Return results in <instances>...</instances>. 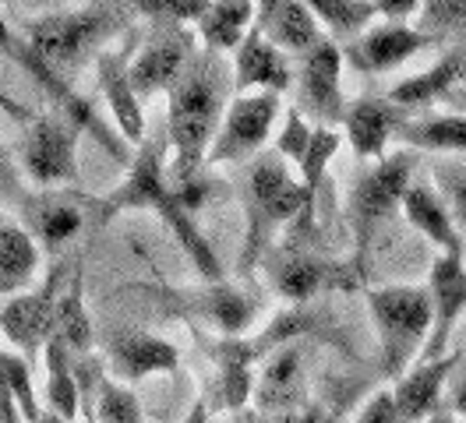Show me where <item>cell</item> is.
<instances>
[{
    "mask_svg": "<svg viewBox=\"0 0 466 423\" xmlns=\"http://www.w3.org/2000/svg\"><path fill=\"white\" fill-rule=\"evenodd\" d=\"M233 99V67L223 54L198 50L187 71L167 92V173L177 197L195 212L202 205V169L219 131V120Z\"/></svg>",
    "mask_w": 466,
    "mask_h": 423,
    "instance_id": "6da1fadb",
    "label": "cell"
},
{
    "mask_svg": "<svg viewBox=\"0 0 466 423\" xmlns=\"http://www.w3.org/2000/svg\"><path fill=\"white\" fill-rule=\"evenodd\" d=\"M124 212H152L163 226L174 233L180 251L187 254L191 268L202 282H223V261L205 240V233L195 223V212L177 197L170 173H167V135H146V141L135 148L124 180L106 197L96 201V223H110Z\"/></svg>",
    "mask_w": 466,
    "mask_h": 423,
    "instance_id": "7a4b0ae2",
    "label": "cell"
},
{
    "mask_svg": "<svg viewBox=\"0 0 466 423\" xmlns=\"http://www.w3.org/2000/svg\"><path fill=\"white\" fill-rule=\"evenodd\" d=\"M127 25V11H116L106 4H82L46 11L22 25V35L29 43L35 64L54 78L71 85L78 71L96 64L99 54L110 50L116 35Z\"/></svg>",
    "mask_w": 466,
    "mask_h": 423,
    "instance_id": "3957f363",
    "label": "cell"
},
{
    "mask_svg": "<svg viewBox=\"0 0 466 423\" xmlns=\"http://www.w3.org/2000/svg\"><path fill=\"white\" fill-rule=\"evenodd\" d=\"M244 251H240V272H251L262 265L265 251L276 240V229L308 219V195L300 176H293L290 163H283L276 152L255 156L248 166L244 184Z\"/></svg>",
    "mask_w": 466,
    "mask_h": 423,
    "instance_id": "277c9868",
    "label": "cell"
},
{
    "mask_svg": "<svg viewBox=\"0 0 466 423\" xmlns=\"http://www.w3.org/2000/svg\"><path fill=\"white\" fill-rule=\"evenodd\" d=\"M364 304H368L375 336H379L381 374L389 381H396L428 349L431 325H435L431 293H428V286L392 282V286L364 289Z\"/></svg>",
    "mask_w": 466,
    "mask_h": 423,
    "instance_id": "5b68a950",
    "label": "cell"
},
{
    "mask_svg": "<svg viewBox=\"0 0 466 423\" xmlns=\"http://www.w3.org/2000/svg\"><path fill=\"white\" fill-rule=\"evenodd\" d=\"M417 173V152L413 148H396L381 156L379 163H368L364 173H357L353 187L347 195V223L353 229V272L364 276V265L375 247V233L381 223L403 205V195L413 184Z\"/></svg>",
    "mask_w": 466,
    "mask_h": 423,
    "instance_id": "8992f818",
    "label": "cell"
},
{
    "mask_svg": "<svg viewBox=\"0 0 466 423\" xmlns=\"http://www.w3.org/2000/svg\"><path fill=\"white\" fill-rule=\"evenodd\" d=\"M78 138H82V127L57 106L25 120L18 166L32 187L50 191V187L78 184Z\"/></svg>",
    "mask_w": 466,
    "mask_h": 423,
    "instance_id": "52a82bcc",
    "label": "cell"
},
{
    "mask_svg": "<svg viewBox=\"0 0 466 423\" xmlns=\"http://www.w3.org/2000/svg\"><path fill=\"white\" fill-rule=\"evenodd\" d=\"M279 116H283L279 92H233L205 163L208 166L251 163L255 156H262L268 138L276 135Z\"/></svg>",
    "mask_w": 466,
    "mask_h": 423,
    "instance_id": "ba28073f",
    "label": "cell"
},
{
    "mask_svg": "<svg viewBox=\"0 0 466 423\" xmlns=\"http://www.w3.org/2000/svg\"><path fill=\"white\" fill-rule=\"evenodd\" d=\"M343 46L325 39L293 67V106L319 127H339L347 113L343 96Z\"/></svg>",
    "mask_w": 466,
    "mask_h": 423,
    "instance_id": "9c48e42d",
    "label": "cell"
},
{
    "mask_svg": "<svg viewBox=\"0 0 466 423\" xmlns=\"http://www.w3.org/2000/svg\"><path fill=\"white\" fill-rule=\"evenodd\" d=\"M67 272H71L67 265H57L39 286L7 297L0 307V342L7 349L22 353L29 364L32 357H39L46 349V342L54 338V314H57V297Z\"/></svg>",
    "mask_w": 466,
    "mask_h": 423,
    "instance_id": "30bf717a",
    "label": "cell"
},
{
    "mask_svg": "<svg viewBox=\"0 0 466 423\" xmlns=\"http://www.w3.org/2000/svg\"><path fill=\"white\" fill-rule=\"evenodd\" d=\"M18 216L32 233V240L39 244V251L60 254L67 244L78 240L86 223H96V201L75 195V187H50V191L32 187L18 205Z\"/></svg>",
    "mask_w": 466,
    "mask_h": 423,
    "instance_id": "8fae6325",
    "label": "cell"
},
{
    "mask_svg": "<svg viewBox=\"0 0 466 423\" xmlns=\"http://www.w3.org/2000/svg\"><path fill=\"white\" fill-rule=\"evenodd\" d=\"M198 50H202L198 35L187 25H152L146 43L138 46V54H131L127 64L138 99L146 103L156 96H167Z\"/></svg>",
    "mask_w": 466,
    "mask_h": 423,
    "instance_id": "7c38bea8",
    "label": "cell"
},
{
    "mask_svg": "<svg viewBox=\"0 0 466 423\" xmlns=\"http://www.w3.org/2000/svg\"><path fill=\"white\" fill-rule=\"evenodd\" d=\"M268 286L287 297L293 304H304L311 297H319L325 289H353L360 286V276L353 272V265H332L321 261L315 254L300 251V247H268L262 257Z\"/></svg>",
    "mask_w": 466,
    "mask_h": 423,
    "instance_id": "4fadbf2b",
    "label": "cell"
},
{
    "mask_svg": "<svg viewBox=\"0 0 466 423\" xmlns=\"http://www.w3.org/2000/svg\"><path fill=\"white\" fill-rule=\"evenodd\" d=\"M428 46H435V39L428 32L407 22H381V25L364 28L357 39H350L343 46V56L353 71L360 75H389L396 67L410 64L417 54H424Z\"/></svg>",
    "mask_w": 466,
    "mask_h": 423,
    "instance_id": "5bb4252c",
    "label": "cell"
},
{
    "mask_svg": "<svg viewBox=\"0 0 466 423\" xmlns=\"http://www.w3.org/2000/svg\"><path fill=\"white\" fill-rule=\"evenodd\" d=\"M466 360V349H449L441 357H424L403 370L392 381V402H396V420L400 423H420L431 413L441 409V395L449 388L456 367Z\"/></svg>",
    "mask_w": 466,
    "mask_h": 423,
    "instance_id": "9a60e30c",
    "label": "cell"
},
{
    "mask_svg": "<svg viewBox=\"0 0 466 423\" xmlns=\"http://www.w3.org/2000/svg\"><path fill=\"white\" fill-rule=\"evenodd\" d=\"M304 395H308V360L297 346L283 342L272 349V357L258 370L255 406L262 417L293 420L304 413Z\"/></svg>",
    "mask_w": 466,
    "mask_h": 423,
    "instance_id": "2e32d148",
    "label": "cell"
},
{
    "mask_svg": "<svg viewBox=\"0 0 466 423\" xmlns=\"http://www.w3.org/2000/svg\"><path fill=\"white\" fill-rule=\"evenodd\" d=\"M106 370L110 378H116L120 385H138L146 378L156 374H174L180 367V349H177L170 338L152 336V332H138V328H127V332H114L106 338Z\"/></svg>",
    "mask_w": 466,
    "mask_h": 423,
    "instance_id": "e0dca14e",
    "label": "cell"
},
{
    "mask_svg": "<svg viewBox=\"0 0 466 423\" xmlns=\"http://www.w3.org/2000/svg\"><path fill=\"white\" fill-rule=\"evenodd\" d=\"M410 113H403L389 96H360L350 99L343 113V138L353 148L357 159L364 163H379L381 156H389V148L396 145V135L403 127Z\"/></svg>",
    "mask_w": 466,
    "mask_h": 423,
    "instance_id": "ac0fdd59",
    "label": "cell"
},
{
    "mask_svg": "<svg viewBox=\"0 0 466 423\" xmlns=\"http://www.w3.org/2000/svg\"><path fill=\"white\" fill-rule=\"evenodd\" d=\"M131 46H120V50H106L99 54V60L92 64L96 67V85H99V96L110 110V120H114L116 135L127 141V145H142L148 135L146 127V110H142V99L131 85Z\"/></svg>",
    "mask_w": 466,
    "mask_h": 423,
    "instance_id": "d6986e66",
    "label": "cell"
},
{
    "mask_svg": "<svg viewBox=\"0 0 466 423\" xmlns=\"http://www.w3.org/2000/svg\"><path fill=\"white\" fill-rule=\"evenodd\" d=\"M233 92H279L293 88V56H287L255 25L233 50Z\"/></svg>",
    "mask_w": 466,
    "mask_h": 423,
    "instance_id": "ffe728a7",
    "label": "cell"
},
{
    "mask_svg": "<svg viewBox=\"0 0 466 423\" xmlns=\"http://www.w3.org/2000/svg\"><path fill=\"white\" fill-rule=\"evenodd\" d=\"M428 293H431L435 325H431L424 357H441V353H449V338L456 332L460 317L466 314V265L460 254H435L431 276H428Z\"/></svg>",
    "mask_w": 466,
    "mask_h": 423,
    "instance_id": "44dd1931",
    "label": "cell"
},
{
    "mask_svg": "<svg viewBox=\"0 0 466 423\" xmlns=\"http://www.w3.org/2000/svg\"><path fill=\"white\" fill-rule=\"evenodd\" d=\"M400 212L407 216V223L438 254H460L463 257V229L456 226V219H452V212H449V205H445V197H441V191H438L435 184L413 176V184H410L407 195H403Z\"/></svg>",
    "mask_w": 466,
    "mask_h": 423,
    "instance_id": "7402d4cb",
    "label": "cell"
},
{
    "mask_svg": "<svg viewBox=\"0 0 466 423\" xmlns=\"http://www.w3.org/2000/svg\"><path fill=\"white\" fill-rule=\"evenodd\" d=\"M466 75V50H449V54L435 60L428 71H417L403 82H396L389 88V99L403 113H424L435 103H449V96L456 92V85L463 82Z\"/></svg>",
    "mask_w": 466,
    "mask_h": 423,
    "instance_id": "603a6c76",
    "label": "cell"
},
{
    "mask_svg": "<svg viewBox=\"0 0 466 423\" xmlns=\"http://www.w3.org/2000/svg\"><path fill=\"white\" fill-rule=\"evenodd\" d=\"M212 349H216L212 353L216 357V395L230 413H237L255 398L258 342L244 336H223Z\"/></svg>",
    "mask_w": 466,
    "mask_h": 423,
    "instance_id": "cb8c5ba5",
    "label": "cell"
},
{
    "mask_svg": "<svg viewBox=\"0 0 466 423\" xmlns=\"http://www.w3.org/2000/svg\"><path fill=\"white\" fill-rule=\"evenodd\" d=\"M187 307L195 317H202L205 325H212L219 336H248L251 325L258 321L262 304L255 297H248L244 289H237L230 282H205L202 293L187 297Z\"/></svg>",
    "mask_w": 466,
    "mask_h": 423,
    "instance_id": "d4e9b609",
    "label": "cell"
},
{
    "mask_svg": "<svg viewBox=\"0 0 466 423\" xmlns=\"http://www.w3.org/2000/svg\"><path fill=\"white\" fill-rule=\"evenodd\" d=\"M258 28L293 60L311 54L319 43L329 39L304 0H276L272 7H265L262 15H258Z\"/></svg>",
    "mask_w": 466,
    "mask_h": 423,
    "instance_id": "484cf974",
    "label": "cell"
},
{
    "mask_svg": "<svg viewBox=\"0 0 466 423\" xmlns=\"http://www.w3.org/2000/svg\"><path fill=\"white\" fill-rule=\"evenodd\" d=\"M255 25H258V0H212V7L195 25V35L202 50L227 56L244 43V35Z\"/></svg>",
    "mask_w": 466,
    "mask_h": 423,
    "instance_id": "4316f807",
    "label": "cell"
},
{
    "mask_svg": "<svg viewBox=\"0 0 466 423\" xmlns=\"http://www.w3.org/2000/svg\"><path fill=\"white\" fill-rule=\"evenodd\" d=\"M396 141L413 152L466 156V113H413L403 120Z\"/></svg>",
    "mask_w": 466,
    "mask_h": 423,
    "instance_id": "83f0119b",
    "label": "cell"
},
{
    "mask_svg": "<svg viewBox=\"0 0 466 423\" xmlns=\"http://www.w3.org/2000/svg\"><path fill=\"white\" fill-rule=\"evenodd\" d=\"M43 251L22 223H0V297H15L32 289L39 276Z\"/></svg>",
    "mask_w": 466,
    "mask_h": 423,
    "instance_id": "f1b7e54d",
    "label": "cell"
},
{
    "mask_svg": "<svg viewBox=\"0 0 466 423\" xmlns=\"http://www.w3.org/2000/svg\"><path fill=\"white\" fill-rule=\"evenodd\" d=\"M54 338H60L71 357H86L96 346V332H92V317L86 307V279L82 268L67 272V279L60 286L57 314H54Z\"/></svg>",
    "mask_w": 466,
    "mask_h": 423,
    "instance_id": "f546056e",
    "label": "cell"
},
{
    "mask_svg": "<svg viewBox=\"0 0 466 423\" xmlns=\"http://www.w3.org/2000/svg\"><path fill=\"white\" fill-rule=\"evenodd\" d=\"M43 367H46V381H43V402H46V409L60 413L64 420L78 423L82 395H78V378H75V357H71V349L60 338L46 342Z\"/></svg>",
    "mask_w": 466,
    "mask_h": 423,
    "instance_id": "4dcf8cb0",
    "label": "cell"
},
{
    "mask_svg": "<svg viewBox=\"0 0 466 423\" xmlns=\"http://www.w3.org/2000/svg\"><path fill=\"white\" fill-rule=\"evenodd\" d=\"M304 4L319 18L325 35L332 43H343V46L350 39H357L364 28L375 25V18H379L375 0H304Z\"/></svg>",
    "mask_w": 466,
    "mask_h": 423,
    "instance_id": "1f68e13d",
    "label": "cell"
},
{
    "mask_svg": "<svg viewBox=\"0 0 466 423\" xmlns=\"http://www.w3.org/2000/svg\"><path fill=\"white\" fill-rule=\"evenodd\" d=\"M88 423H146V413L131 385H120L116 378H103Z\"/></svg>",
    "mask_w": 466,
    "mask_h": 423,
    "instance_id": "d6a6232c",
    "label": "cell"
},
{
    "mask_svg": "<svg viewBox=\"0 0 466 423\" xmlns=\"http://www.w3.org/2000/svg\"><path fill=\"white\" fill-rule=\"evenodd\" d=\"M124 11H135L152 25H187L195 28L198 18L212 7V0H120Z\"/></svg>",
    "mask_w": 466,
    "mask_h": 423,
    "instance_id": "836d02e7",
    "label": "cell"
},
{
    "mask_svg": "<svg viewBox=\"0 0 466 423\" xmlns=\"http://www.w3.org/2000/svg\"><path fill=\"white\" fill-rule=\"evenodd\" d=\"M0 346H4V342H0ZM4 370H7V385H11V392H15V402H18V409H22V420L35 423L43 417L46 402L39 398V388H35V381H32V364L22 353H15V349L4 346Z\"/></svg>",
    "mask_w": 466,
    "mask_h": 423,
    "instance_id": "e575fe53",
    "label": "cell"
},
{
    "mask_svg": "<svg viewBox=\"0 0 466 423\" xmlns=\"http://www.w3.org/2000/svg\"><path fill=\"white\" fill-rule=\"evenodd\" d=\"M417 28L428 32L435 43L466 35V0H420Z\"/></svg>",
    "mask_w": 466,
    "mask_h": 423,
    "instance_id": "d590c367",
    "label": "cell"
},
{
    "mask_svg": "<svg viewBox=\"0 0 466 423\" xmlns=\"http://www.w3.org/2000/svg\"><path fill=\"white\" fill-rule=\"evenodd\" d=\"M315 127L319 124H311L297 106L283 110V116H279V135H276V156L297 169L300 159H304V152H308V145H311V138H315Z\"/></svg>",
    "mask_w": 466,
    "mask_h": 423,
    "instance_id": "8d00e7d4",
    "label": "cell"
},
{
    "mask_svg": "<svg viewBox=\"0 0 466 423\" xmlns=\"http://www.w3.org/2000/svg\"><path fill=\"white\" fill-rule=\"evenodd\" d=\"M431 180H435V187L445 197L456 226L466 233V163L463 159H441L431 169Z\"/></svg>",
    "mask_w": 466,
    "mask_h": 423,
    "instance_id": "74e56055",
    "label": "cell"
},
{
    "mask_svg": "<svg viewBox=\"0 0 466 423\" xmlns=\"http://www.w3.org/2000/svg\"><path fill=\"white\" fill-rule=\"evenodd\" d=\"M29 187H22V166L15 163V156L7 152V145L0 141V205L4 208H18Z\"/></svg>",
    "mask_w": 466,
    "mask_h": 423,
    "instance_id": "f35d334b",
    "label": "cell"
},
{
    "mask_svg": "<svg viewBox=\"0 0 466 423\" xmlns=\"http://www.w3.org/2000/svg\"><path fill=\"white\" fill-rule=\"evenodd\" d=\"M353 423H400L396 420V402H392V388H379L371 395L360 413L353 417Z\"/></svg>",
    "mask_w": 466,
    "mask_h": 423,
    "instance_id": "ab89813d",
    "label": "cell"
},
{
    "mask_svg": "<svg viewBox=\"0 0 466 423\" xmlns=\"http://www.w3.org/2000/svg\"><path fill=\"white\" fill-rule=\"evenodd\" d=\"M375 11L385 22H407L420 11V0H375Z\"/></svg>",
    "mask_w": 466,
    "mask_h": 423,
    "instance_id": "60d3db41",
    "label": "cell"
},
{
    "mask_svg": "<svg viewBox=\"0 0 466 423\" xmlns=\"http://www.w3.org/2000/svg\"><path fill=\"white\" fill-rule=\"evenodd\" d=\"M449 402H452V417H466V360L456 367L449 381Z\"/></svg>",
    "mask_w": 466,
    "mask_h": 423,
    "instance_id": "b9f144b4",
    "label": "cell"
},
{
    "mask_svg": "<svg viewBox=\"0 0 466 423\" xmlns=\"http://www.w3.org/2000/svg\"><path fill=\"white\" fill-rule=\"evenodd\" d=\"M0 110L7 113V116H15V120H29V116H32V113L25 110V106H18V103H15V99H11L4 88H0Z\"/></svg>",
    "mask_w": 466,
    "mask_h": 423,
    "instance_id": "7bdbcfd3",
    "label": "cell"
},
{
    "mask_svg": "<svg viewBox=\"0 0 466 423\" xmlns=\"http://www.w3.org/2000/svg\"><path fill=\"white\" fill-rule=\"evenodd\" d=\"M449 103H452V110L456 113H466V75H463V82L456 85V92L449 96Z\"/></svg>",
    "mask_w": 466,
    "mask_h": 423,
    "instance_id": "ee69618b",
    "label": "cell"
},
{
    "mask_svg": "<svg viewBox=\"0 0 466 423\" xmlns=\"http://www.w3.org/2000/svg\"><path fill=\"white\" fill-rule=\"evenodd\" d=\"M35 423H71V420H64V417H60V413H54V409H43V417H39Z\"/></svg>",
    "mask_w": 466,
    "mask_h": 423,
    "instance_id": "f6af8a7d",
    "label": "cell"
},
{
    "mask_svg": "<svg viewBox=\"0 0 466 423\" xmlns=\"http://www.w3.org/2000/svg\"><path fill=\"white\" fill-rule=\"evenodd\" d=\"M420 423H456V420H452V413H445V409H438V413H431L428 420H420Z\"/></svg>",
    "mask_w": 466,
    "mask_h": 423,
    "instance_id": "bcb514c9",
    "label": "cell"
},
{
    "mask_svg": "<svg viewBox=\"0 0 466 423\" xmlns=\"http://www.w3.org/2000/svg\"><path fill=\"white\" fill-rule=\"evenodd\" d=\"M272 4H276V0H258V15H262L265 7H272Z\"/></svg>",
    "mask_w": 466,
    "mask_h": 423,
    "instance_id": "7dc6e473",
    "label": "cell"
},
{
    "mask_svg": "<svg viewBox=\"0 0 466 423\" xmlns=\"http://www.w3.org/2000/svg\"><path fill=\"white\" fill-rule=\"evenodd\" d=\"M0 223H7V212H4V205H0Z\"/></svg>",
    "mask_w": 466,
    "mask_h": 423,
    "instance_id": "c3c4849f",
    "label": "cell"
},
{
    "mask_svg": "<svg viewBox=\"0 0 466 423\" xmlns=\"http://www.w3.org/2000/svg\"><path fill=\"white\" fill-rule=\"evenodd\" d=\"M315 423H336V420H329V417H319V420H315Z\"/></svg>",
    "mask_w": 466,
    "mask_h": 423,
    "instance_id": "681fc988",
    "label": "cell"
},
{
    "mask_svg": "<svg viewBox=\"0 0 466 423\" xmlns=\"http://www.w3.org/2000/svg\"><path fill=\"white\" fill-rule=\"evenodd\" d=\"M208 423H212V420H208Z\"/></svg>",
    "mask_w": 466,
    "mask_h": 423,
    "instance_id": "f907efd6",
    "label": "cell"
}]
</instances>
